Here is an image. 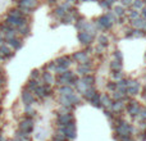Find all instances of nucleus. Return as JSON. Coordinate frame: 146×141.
Returning a JSON list of instances; mask_svg holds the SVG:
<instances>
[{"instance_id": "c9c22d12", "label": "nucleus", "mask_w": 146, "mask_h": 141, "mask_svg": "<svg viewBox=\"0 0 146 141\" xmlns=\"http://www.w3.org/2000/svg\"><path fill=\"white\" fill-rule=\"evenodd\" d=\"M132 0H123V5H131Z\"/></svg>"}, {"instance_id": "a878e982", "label": "nucleus", "mask_w": 146, "mask_h": 141, "mask_svg": "<svg viewBox=\"0 0 146 141\" xmlns=\"http://www.w3.org/2000/svg\"><path fill=\"white\" fill-rule=\"evenodd\" d=\"M132 5H133L135 9H142L144 8V4H142V0H135L133 3H132Z\"/></svg>"}, {"instance_id": "1a4fd4ad", "label": "nucleus", "mask_w": 146, "mask_h": 141, "mask_svg": "<svg viewBox=\"0 0 146 141\" xmlns=\"http://www.w3.org/2000/svg\"><path fill=\"white\" fill-rule=\"evenodd\" d=\"M71 122H73V116L71 113H68V112L60 113L58 116V126L59 127H63V126H66V124L71 123Z\"/></svg>"}, {"instance_id": "0eeeda50", "label": "nucleus", "mask_w": 146, "mask_h": 141, "mask_svg": "<svg viewBox=\"0 0 146 141\" xmlns=\"http://www.w3.org/2000/svg\"><path fill=\"white\" fill-rule=\"evenodd\" d=\"M132 132V127L129 123H126V122H122L121 124L117 126V134L118 136L121 137H124V136H129Z\"/></svg>"}, {"instance_id": "2f4dec72", "label": "nucleus", "mask_w": 146, "mask_h": 141, "mask_svg": "<svg viewBox=\"0 0 146 141\" xmlns=\"http://www.w3.org/2000/svg\"><path fill=\"white\" fill-rule=\"evenodd\" d=\"M100 41H101V44H103V45H108V39H105V36H101Z\"/></svg>"}, {"instance_id": "a19ab883", "label": "nucleus", "mask_w": 146, "mask_h": 141, "mask_svg": "<svg viewBox=\"0 0 146 141\" xmlns=\"http://www.w3.org/2000/svg\"><path fill=\"white\" fill-rule=\"evenodd\" d=\"M1 61H4V59H3V57H1V55H0V62H1Z\"/></svg>"}, {"instance_id": "423d86ee", "label": "nucleus", "mask_w": 146, "mask_h": 141, "mask_svg": "<svg viewBox=\"0 0 146 141\" xmlns=\"http://www.w3.org/2000/svg\"><path fill=\"white\" fill-rule=\"evenodd\" d=\"M21 100H22L23 105H32V104L35 103L36 98H35V95H33L32 91L27 90V88L25 87L22 90V94H21Z\"/></svg>"}, {"instance_id": "7c9ffc66", "label": "nucleus", "mask_w": 146, "mask_h": 141, "mask_svg": "<svg viewBox=\"0 0 146 141\" xmlns=\"http://www.w3.org/2000/svg\"><path fill=\"white\" fill-rule=\"evenodd\" d=\"M122 98H123V92H121V91L117 92L115 91V94H114V99H122Z\"/></svg>"}, {"instance_id": "393cba45", "label": "nucleus", "mask_w": 146, "mask_h": 141, "mask_svg": "<svg viewBox=\"0 0 146 141\" xmlns=\"http://www.w3.org/2000/svg\"><path fill=\"white\" fill-rule=\"evenodd\" d=\"M101 104L105 105V106H111V99L109 98V96H106V95L101 96Z\"/></svg>"}, {"instance_id": "39448f33", "label": "nucleus", "mask_w": 146, "mask_h": 141, "mask_svg": "<svg viewBox=\"0 0 146 141\" xmlns=\"http://www.w3.org/2000/svg\"><path fill=\"white\" fill-rule=\"evenodd\" d=\"M59 131H62L64 134V136L67 137L68 140H73L76 139V135H77V131H76V124L74 122H71V123L66 124V126L60 127Z\"/></svg>"}, {"instance_id": "f03ea898", "label": "nucleus", "mask_w": 146, "mask_h": 141, "mask_svg": "<svg viewBox=\"0 0 146 141\" xmlns=\"http://www.w3.org/2000/svg\"><path fill=\"white\" fill-rule=\"evenodd\" d=\"M4 22L7 23L8 26H10V27L15 28V30L28 23L27 22V17H13V15H8V14L5 15Z\"/></svg>"}, {"instance_id": "f3484780", "label": "nucleus", "mask_w": 146, "mask_h": 141, "mask_svg": "<svg viewBox=\"0 0 146 141\" xmlns=\"http://www.w3.org/2000/svg\"><path fill=\"white\" fill-rule=\"evenodd\" d=\"M74 59L77 62H80L81 64L86 63V61H87V54L85 53V51H78V53L74 54Z\"/></svg>"}, {"instance_id": "4be33fe9", "label": "nucleus", "mask_w": 146, "mask_h": 141, "mask_svg": "<svg viewBox=\"0 0 146 141\" xmlns=\"http://www.w3.org/2000/svg\"><path fill=\"white\" fill-rule=\"evenodd\" d=\"M90 101L92 103V105H95V106H101V96L99 95L98 92H96L95 95H94L92 98L90 99Z\"/></svg>"}, {"instance_id": "5701e85b", "label": "nucleus", "mask_w": 146, "mask_h": 141, "mask_svg": "<svg viewBox=\"0 0 146 141\" xmlns=\"http://www.w3.org/2000/svg\"><path fill=\"white\" fill-rule=\"evenodd\" d=\"M88 72H90V67H86V63L81 64V66L78 67V73H80V74L86 76Z\"/></svg>"}, {"instance_id": "6ab92c4d", "label": "nucleus", "mask_w": 146, "mask_h": 141, "mask_svg": "<svg viewBox=\"0 0 146 141\" xmlns=\"http://www.w3.org/2000/svg\"><path fill=\"white\" fill-rule=\"evenodd\" d=\"M42 80H44V83H48V85H51L54 82V76L51 72H44L42 73Z\"/></svg>"}, {"instance_id": "b1692460", "label": "nucleus", "mask_w": 146, "mask_h": 141, "mask_svg": "<svg viewBox=\"0 0 146 141\" xmlns=\"http://www.w3.org/2000/svg\"><path fill=\"white\" fill-rule=\"evenodd\" d=\"M123 103L122 101H117V103H111V109H113L114 112H121L122 109H123Z\"/></svg>"}, {"instance_id": "4468645a", "label": "nucleus", "mask_w": 146, "mask_h": 141, "mask_svg": "<svg viewBox=\"0 0 146 141\" xmlns=\"http://www.w3.org/2000/svg\"><path fill=\"white\" fill-rule=\"evenodd\" d=\"M128 113L131 114V116H139L140 114V105L139 103H136V101H132L131 104L128 105Z\"/></svg>"}, {"instance_id": "2eb2a0df", "label": "nucleus", "mask_w": 146, "mask_h": 141, "mask_svg": "<svg viewBox=\"0 0 146 141\" xmlns=\"http://www.w3.org/2000/svg\"><path fill=\"white\" fill-rule=\"evenodd\" d=\"M30 26H28V23L27 25H25V26H22V27H19V28H17V33H18V36H22V37H27L28 35H30Z\"/></svg>"}, {"instance_id": "f8f14e48", "label": "nucleus", "mask_w": 146, "mask_h": 141, "mask_svg": "<svg viewBox=\"0 0 146 141\" xmlns=\"http://www.w3.org/2000/svg\"><path fill=\"white\" fill-rule=\"evenodd\" d=\"M78 40H80L81 44H90L92 41V35H91L88 31H81L78 33Z\"/></svg>"}, {"instance_id": "e433bc0d", "label": "nucleus", "mask_w": 146, "mask_h": 141, "mask_svg": "<svg viewBox=\"0 0 146 141\" xmlns=\"http://www.w3.org/2000/svg\"><path fill=\"white\" fill-rule=\"evenodd\" d=\"M142 17H144V19H146V8L142 9Z\"/></svg>"}, {"instance_id": "ddd939ff", "label": "nucleus", "mask_w": 146, "mask_h": 141, "mask_svg": "<svg viewBox=\"0 0 146 141\" xmlns=\"http://www.w3.org/2000/svg\"><path fill=\"white\" fill-rule=\"evenodd\" d=\"M98 23L104 28H110L111 25H113V22L109 19L108 15H101V17L98 19Z\"/></svg>"}, {"instance_id": "7ed1b4c3", "label": "nucleus", "mask_w": 146, "mask_h": 141, "mask_svg": "<svg viewBox=\"0 0 146 141\" xmlns=\"http://www.w3.org/2000/svg\"><path fill=\"white\" fill-rule=\"evenodd\" d=\"M77 81V78L73 76V73L71 70H64V72L59 73V76L56 77V82H58V85H71V83L76 82Z\"/></svg>"}, {"instance_id": "9b49d317", "label": "nucleus", "mask_w": 146, "mask_h": 141, "mask_svg": "<svg viewBox=\"0 0 146 141\" xmlns=\"http://www.w3.org/2000/svg\"><path fill=\"white\" fill-rule=\"evenodd\" d=\"M127 91L131 95H137L140 91V83L137 81H127Z\"/></svg>"}, {"instance_id": "f704fd0d", "label": "nucleus", "mask_w": 146, "mask_h": 141, "mask_svg": "<svg viewBox=\"0 0 146 141\" xmlns=\"http://www.w3.org/2000/svg\"><path fill=\"white\" fill-rule=\"evenodd\" d=\"M115 58H118V61H122V54L119 53V51H117L115 53Z\"/></svg>"}, {"instance_id": "f257e3e1", "label": "nucleus", "mask_w": 146, "mask_h": 141, "mask_svg": "<svg viewBox=\"0 0 146 141\" xmlns=\"http://www.w3.org/2000/svg\"><path fill=\"white\" fill-rule=\"evenodd\" d=\"M17 7L22 10L25 14H30L37 7V0H15Z\"/></svg>"}, {"instance_id": "58836bf2", "label": "nucleus", "mask_w": 146, "mask_h": 141, "mask_svg": "<svg viewBox=\"0 0 146 141\" xmlns=\"http://www.w3.org/2000/svg\"><path fill=\"white\" fill-rule=\"evenodd\" d=\"M1 113H3V109H1V106H0V116H1Z\"/></svg>"}, {"instance_id": "ea45409f", "label": "nucleus", "mask_w": 146, "mask_h": 141, "mask_svg": "<svg viewBox=\"0 0 146 141\" xmlns=\"http://www.w3.org/2000/svg\"><path fill=\"white\" fill-rule=\"evenodd\" d=\"M49 3H55V0H49Z\"/></svg>"}, {"instance_id": "412c9836", "label": "nucleus", "mask_w": 146, "mask_h": 141, "mask_svg": "<svg viewBox=\"0 0 146 141\" xmlns=\"http://www.w3.org/2000/svg\"><path fill=\"white\" fill-rule=\"evenodd\" d=\"M133 26L136 28H142V30H146V19H140V18H136V19H133Z\"/></svg>"}, {"instance_id": "9d476101", "label": "nucleus", "mask_w": 146, "mask_h": 141, "mask_svg": "<svg viewBox=\"0 0 146 141\" xmlns=\"http://www.w3.org/2000/svg\"><path fill=\"white\" fill-rule=\"evenodd\" d=\"M0 55L3 57V59H10L14 57V50L10 48L8 44H4V45L0 46Z\"/></svg>"}, {"instance_id": "bb28decb", "label": "nucleus", "mask_w": 146, "mask_h": 141, "mask_svg": "<svg viewBox=\"0 0 146 141\" xmlns=\"http://www.w3.org/2000/svg\"><path fill=\"white\" fill-rule=\"evenodd\" d=\"M30 78H32V80H38V78H40V70H38V69H33L32 72H31Z\"/></svg>"}, {"instance_id": "20e7f679", "label": "nucleus", "mask_w": 146, "mask_h": 141, "mask_svg": "<svg viewBox=\"0 0 146 141\" xmlns=\"http://www.w3.org/2000/svg\"><path fill=\"white\" fill-rule=\"evenodd\" d=\"M33 127H35L33 119L31 118V117H27V116H26L25 118L19 122V124H18V130L25 132V134H31V132L33 131Z\"/></svg>"}, {"instance_id": "79ce46f5", "label": "nucleus", "mask_w": 146, "mask_h": 141, "mask_svg": "<svg viewBox=\"0 0 146 141\" xmlns=\"http://www.w3.org/2000/svg\"><path fill=\"white\" fill-rule=\"evenodd\" d=\"M54 141H56V140H54Z\"/></svg>"}, {"instance_id": "c85d7f7f", "label": "nucleus", "mask_w": 146, "mask_h": 141, "mask_svg": "<svg viewBox=\"0 0 146 141\" xmlns=\"http://www.w3.org/2000/svg\"><path fill=\"white\" fill-rule=\"evenodd\" d=\"M114 13H115L117 15H123L124 14V10L122 7H115L114 8Z\"/></svg>"}, {"instance_id": "c756f323", "label": "nucleus", "mask_w": 146, "mask_h": 141, "mask_svg": "<svg viewBox=\"0 0 146 141\" xmlns=\"http://www.w3.org/2000/svg\"><path fill=\"white\" fill-rule=\"evenodd\" d=\"M139 15H140L139 12H136V10H132L131 14H129V17H131L132 19H136V18H139Z\"/></svg>"}, {"instance_id": "4c0bfd02", "label": "nucleus", "mask_w": 146, "mask_h": 141, "mask_svg": "<svg viewBox=\"0 0 146 141\" xmlns=\"http://www.w3.org/2000/svg\"><path fill=\"white\" fill-rule=\"evenodd\" d=\"M12 141H22V140H19V139H18V137H14V139H13Z\"/></svg>"}, {"instance_id": "a211bd4d", "label": "nucleus", "mask_w": 146, "mask_h": 141, "mask_svg": "<svg viewBox=\"0 0 146 141\" xmlns=\"http://www.w3.org/2000/svg\"><path fill=\"white\" fill-rule=\"evenodd\" d=\"M72 92H73V88L69 85H63V86H60V88H59V94H60V96H67Z\"/></svg>"}, {"instance_id": "473e14b6", "label": "nucleus", "mask_w": 146, "mask_h": 141, "mask_svg": "<svg viewBox=\"0 0 146 141\" xmlns=\"http://www.w3.org/2000/svg\"><path fill=\"white\" fill-rule=\"evenodd\" d=\"M4 44H5V39L3 37V35H1V33H0V46H1V45H4Z\"/></svg>"}, {"instance_id": "72a5a7b5", "label": "nucleus", "mask_w": 146, "mask_h": 141, "mask_svg": "<svg viewBox=\"0 0 146 141\" xmlns=\"http://www.w3.org/2000/svg\"><path fill=\"white\" fill-rule=\"evenodd\" d=\"M121 141H133V140H132L129 136H124V137H122V140H121Z\"/></svg>"}, {"instance_id": "cd10ccee", "label": "nucleus", "mask_w": 146, "mask_h": 141, "mask_svg": "<svg viewBox=\"0 0 146 141\" xmlns=\"http://www.w3.org/2000/svg\"><path fill=\"white\" fill-rule=\"evenodd\" d=\"M110 67L113 68L114 70H119L122 68V64H121V61H117V62H111V64H110Z\"/></svg>"}, {"instance_id": "6e6552de", "label": "nucleus", "mask_w": 146, "mask_h": 141, "mask_svg": "<svg viewBox=\"0 0 146 141\" xmlns=\"http://www.w3.org/2000/svg\"><path fill=\"white\" fill-rule=\"evenodd\" d=\"M5 44H8V45H9L13 50L17 51V50H19V49L23 46V40H22V39H19V36L17 35V36H14V37L7 39V40H5Z\"/></svg>"}, {"instance_id": "aec40b11", "label": "nucleus", "mask_w": 146, "mask_h": 141, "mask_svg": "<svg viewBox=\"0 0 146 141\" xmlns=\"http://www.w3.org/2000/svg\"><path fill=\"white\" fill-rule=\"evenodd\" d=\"M38 85H40V83H38V80H32V78H30L28 82H27V85H26L25 87L27 88V90H30V91H32L33 92V90H35Z\"/></svg>"}, {"instance_id": "dca6fc26", "label": "nucleus", "mask_w": 146, "mask_h": 141, "mask_svg": "<svg viewBox=\"0 0 146 141\" xmlns=\"http://www.w3.org/2000/svg\"><path fill=\"white\" fill-rule=\"evenodd\" d=\"M7 14H8V15H13V17H26V14H25V13H23L18 7L9 9V12H8Z\"/></svg>"}]
</instances>
